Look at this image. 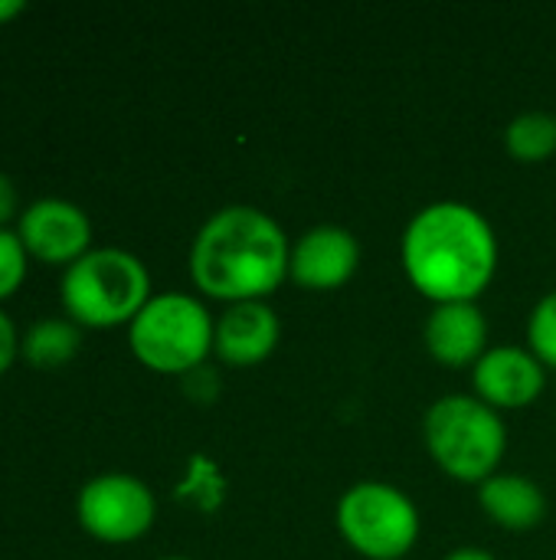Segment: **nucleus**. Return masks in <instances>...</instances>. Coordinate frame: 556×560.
Instances as JSON below:
<instances>
[{
	"instance_id": "dca6fc26",
	"label": "nucleus",
	"mask_w": 556,
	"mask_h": 560,
	"mask_svg": "<svg viewBox=\"0 0 556 560\" xmlns=\"http://www.w3.org/2000/svg\"><path fill=\"white\" fill-rule=\"evenodd\" d=\"M528 341L544 364L556 368V289L534 305L528 318Z\"/></svg>"
},
{
	"instance_id": "2eb2a0df",
	"label": "nucleus",
	"mask_w": 556,
	"mask_h": 560,
	"mask_svg": "<svg viewBox=\"0 0 556 560\" xmlns=\"http://www.w3.org/2000/svg\"><path fill=\"white\" fill-rule=\"evenodd\" d=\"M505 144L521 161H544L556 151V115L544 108H528L514 115L505 128Z\"/></svg>"
},
{
	"instance_id": "aec40b11",
	"label": "nucleus",
	"mask_w": 556,
	"mask_h": 560,
	"mask_svg": "<svg viewBox=\"0 0 556 560\" xmlns=\"http://www.w3.org/2000/svg\"><path fill=\"white\" fill-rule=\"evenodd\" d=\"M442 560H498L492 551H485V548H475V545H462V548H456V551H449Z\"/></svg>"
},
{
	"instance_id": "7ed1b4c3",
	"label": "nucleus",
	"mask_w": 556,
	"mask_h": 560,
	"mask_svg": "<svg viewBox=\"0 0 556 560\" xmlns=\"http://www.w3.org/2000/svg\"><path fill=\"white\" fill-rule=\"evenodd\" d=\"M62 308L69 322L85 328H115L131 325V318L151 299V272L147 266L118 246L88 249L75 259L59 285Z\"/></svg>"
},
{
	"instance_id": "39448f33",
	"label": "nucleus",
	"mask_w": 556,
	"mask_h": 560,
	"mask_svg": "<svg viewBox=\"0 0 556 560\" xmlns=\"http://www.w3.org/2000/svg\"><path fill=\"white\" fill-rule=\"evenodd\" d=\"M213 315L187 292L151 295L128 325L134 358L157 374H190L213 351Z\"/></svg>"
},
{
	"instance_id": "1a4fd4ad",
	"label": "nucleus",
	"mask_w": 556,
	"mask_h": 560,
	"mask_svg": "<svg viewBox=\"0 0 556 560\" xmlns=\"http://www.w3.org/2000/svg\"><path fill=\"white\" fill-rule=\"evenodd\" d=\"M360 262V243L347 226L318 223L292 243L288 276L308 289H334L354 276Z\"/></svg>"
},
{
	"instance_id": "f8f14e48",
	"label": "nucleus",
	"mask_w": 556,
	"mask_h": 560,
	"mask_svg": "<svg viewBox=\"0 0 556 560\" xmlns=\"http://www.w3.org/2000/svg\"><path fill=\"white\" fill-rule=\"evenodd\" d=\"M423 341L442 364H475L485 354L488 318L478 302H436L426 315Z\"/></svg>"
},
{
	"instance_id": "0eeeda50",
	"label": "nucleus",
	"mask_w": 556,
	"mask_h": 560,
	"mask_svg": "<svg viewBox=\"0 0 556 560\" xmlns=\"http://www.w3.org/2000/svg\"><path fill=\"white\" fill-rule=\"evenodd\" d=\"M79 525L108 545H125L151 532L157 502L154 492L128 472H102L88 479L75 502Z\"/></svg>"
},
{
	"instance_id": "20e7f679",
	"label": "nucleus",
	"mask_w": 556,
	"mask_h": 560,
	"mask_svg": "<svg viewBox=\"0 0 556 560\" xmlns=\"http://www.w3.org/2000/svg\"><path fill=\"white\" fill-rule=\"evenodd\" d=\"M423 440L449 476L485 482L505 456L508 427L478 394H442L423 417Z\"/></svg>"
},
{
	"instance_id": "423d86ee",
	"label": "nucleus",
	"mask_w": 556,
	"mask_h": 560,
	"mask_svg": "<svg viewBox=\"0 0 556 560\" xmlns=\"http://www.w3.org/2000/svg\"><path fill=\"white\" fill-rule=\"evenodd\" d=\"M338 528L367 558H400L419 535V509L403 489L364 479L338 499Z\"/></svg>"
},
{
	"instance_id": "f3484780",
	"label": "nucleus",
	"mask_w": 556,
	"mask_h": 560,
	"mask_svg": "<svg viewBox=\"0 0 556 560\" xmlns=\"http://www.w3.org/2000/svg\"><path fill=\"white\" fill-rule=\"evenodd\" d=\"M26 249L16 236V230H0V302L10 299L23 279H26Z\"/></svg>"
},
{
	"instance_id": "4be33fe9",
	"label": "nucleus",
	"mask_w": 556,
	"mask_h": 560,
	"mask_svg": "<svg viewBox=\"0 0 556 560\" xmlns=\"http://www.w3.org/2000/svg\"><path fill=\"white\" fill-rule=\"evenodd\" d=\"M161 560H190V558H161Z\"/></svg>"
},
{
	"instance_id": "f03ea898",
	"label": "nucleus",
	"mask_w": 556,
	"mask_h": 560,
	"mask_svg": "<svg viewBox=\"0 0 556 560\" xmlns=\"http://www.w3.org/2000/svg\"><path fill=\"white\" fill-rule=\"evenodd\" d=\"M292 243L279 220L252 203L216 210L193 236L190 276L197 289L223 302L265 299L288 276Z\"/></svg>"
},
{
	"instance_id": "412c9836",
	"label": "nucleus",
	"mask_w": 556,
	"mask_h": 560,
	"mask_svg": "<svg viewBox=\"0 0 556 560\" xmlns=\"http://www.w3.org/2000/svg\"><path fill=\"white\" fill-rule=\"evenodd\" d=\"M23 10H26L23 0H0V23L10 20V16H16V13H23Z\"/></svg>"
},
{
	"instance_id": "9b49d317",
	"label": "nucleus",
	"mask_w": 556,
	"mask_h": 560,
	"mask_svg": "<svg viewBox=\"0 0 556 560\" xmlns=\"http://www.w3.org/2000/svg\"><path fill=\"white\" fill-rule=\"evenodd\" d=\"M279 335H282L279 315H275V308L265 299L233 302L216 318L213 351L226 364L246 368V364H256L265 354H272V348L279 345Z\"/></svg>"
},
{
	"instance_id": "9d476101",
	"label": "nucleus",
	"mask_w": 556,
	"mask_h": 560,
	"mask_svg": "<svg viewBox=\"0 0 556 560\" xmlns=\"http://www.w3.org/2000/svg\"><path fill=\"white\" fill-rule=\"evenodd\" d=\"M478 397L492 407H524L537 400L547 384L544 361L521 345H495L472 368Z\"/></svg>"
},
{
	"instance_id": "f257e3e1",
	"label": "nucleus",
	"mask_w": 556,
	"mask_h": 560,
	"mask_svg": "<svg viewBox=\"0 0 556 560\" xmlns=\"http://www.w3.org/2000/svg\"><path fill=\"white\" fill-rule=\"evenodd\" d=\"M400 256L413 285L433 302H475L495 276L498 236L478 207L436 200L410 217Z\"/></svg>"
},
{
	"instance_id": "6ab92c4d",
	"label": "nucleus",
	"mask_w": 556,
	"mask_h": 560,
	"mask_svg": "<svg viewBox=\"0 0 556 560\" xmlns=\"http://www.w3.org/2000/svg\"><path fill=\"white\" fill-rule=\"evenodd\" d=\"M16 213V187L7 174H0V230Z\"/></svg>"
},
{
	"instance_id": "4468645a",
	"label": "nucleus",
	"mask_w": 556,
	"mask_h": 560,
	"mask_svg": "<svg viewBox=\"0 0 556 560\" xmlns=\"http://www.w3.org/2000/svg\"><path fill=\"white\" fill-rule=\"evenodd\" d=\"M82 345V335H79V325L75 322H62V318H46V322H36L26 335H23V358L39 368V371H52L66 361L75 358Z\"/></svg>"
},
{
	"instance_id": "6e6552de",
	"label": "nucleus",
	"mask_w": 556,
	"mask_h": 560,
	"mask_svg": "<svg viewBox=\"0 0 556 560\" xmlns=\"http://www.w3.org/2000/svg\"><path fill=\"white\" fill-rule=\"evenodd\" d=\"M16 236L26 249V256L49 262V266H72L88 253L92 243V220L85 217L82 207L72 200L46 197L29 203L20 213Z\"/></svg>"
},
{
	"instance_id": "ddd939ff",
	"label": "nucleus",
	"mask_w": 556,
	"mask_h": 560,
	"mask_svg": "<svg viewBox=\"0 0 556 560\" xmlns=\"http://www.w3.org/2000/svg\"><path fill=\"white\" fill-rule=\"evenodd\" d=\"M478 502L498 525L511 532L534 528L547 515L544 489L534 479L518 476V472H492L478 486Z\"/></svg>"
},
{
	"instance_id": "a211bd4d",
	"label": "nucleus",
	"mask_w": 556,
	"mask_h": 560,
	"mask_svg": "<svg viewBox=\"0 0 556 560\" xmlns=\"http://www.w3.org/2000/svg\"><path fill=\"white\" fill-rule=\"evenodd\" d=\"M20 345H23V338H16V325L10 322L7 312H0V374H7L13 368Z\"/></svg>"
}]
</instances>
